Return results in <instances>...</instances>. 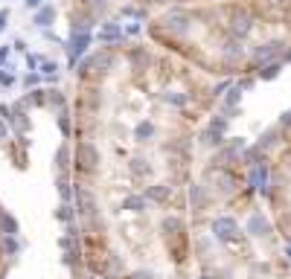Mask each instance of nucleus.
I'll return each instance as SVG.
<instances>
[{
    "label": "nucleus",
    "mask_w": 291,
    "mask_h": 279,
    "mask_svg": "<svg viewBox=\"0 0 291 279\" xmlns=\"http://www.w3.org/2000/svg\"><path fill=\"white\" fill-rule=\"evenodd\" d=\"M152 44L216 81L254 79L291 61V0H213L146 15Z\"/></svg>",
    "instance_id": "nucleus-2"
},
{
    "label": "nucleus",
    "mask_w": 291,
    "mask_h": 279,
    "mask_svg": "<svg viewBox=\"0 0 291 279\" xmlns=\"http://www.w3.org/2000/svg\"><path fill=\"white\" fill-rule=\"evenodd\" d=\"M114 279H131V276H114Z\"/></svg>",
    "instance_id": "nucleus-6"
},
{
    "label": "nucleus",
    "mask_w": 291,
    "mask_h": 279,
    "mask_svg": "<svg viewBox=\"0 0 291 279\" xmlns=\"http://www.w3.org/2000/svg\"><path fill=\"white\" fill-rule=\"evenodd\" d=\"M224 81L149 38L93 47L70 88V239L91 276L192 265L195 152Z\"/></svg>",
    "instance_id": "nucleus-1"
},
{
    "label": "nucleus",
    "mask_w": 291,
    "mask_h": 279,
    "mask_svg": "<svg viewBox=\"0 0 291 279\" xmlns=\"http://www.w3.org/2000/svg\"><path fill=\"white\" fill-rule=\"evenodd\" d=\"M256 192L268 204L282 253L291 262V128L271 145V154L262 166V180H256Z\"/></svg>",
    "instance_id": "nucleus-4"
},
{
    "label": "nucleus",
    "mask_w": 291,
    "mask_h": 279,
    "mask_svg": "<svg viewBox=\"0 0 291 279\" xmlns=\"http://www.w3.org/2000/svg\"><path fill=\"white\" fill-rule=\"evenodd\" d=\"M134 9H143L146 15L152 12H160V9H178V6H198V3H213V0H122Z\"/></svg>",
    "instance_id": "nucleus-5"
},
{
    "label": "nucleus",
    "mask_w": 291,
    "mask_h": 279,
    "mask_svg": "<svg viewBox=\"0 0 291 279\" xmlns=\"http://www.w3.org/2000/svg\"><path fill=\"white\" fill-rule=\"evenodd\" d=\"M67 0H0V99L64 76Z\"/></svg>",
    "instance_id": "nucleus-3"
}]
</instances>
